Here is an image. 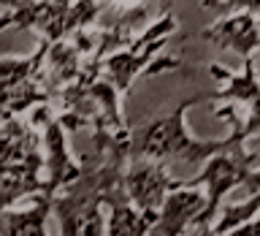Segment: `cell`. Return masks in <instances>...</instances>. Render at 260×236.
Masks as SVG:
<instances>
[{"mask_svg": "<svg viewBox=\"0 0 260 236\" xmlns=\"http://www.w3.org/2000/svg\"><path fill=\"white\" fill-rule=\"evenodd\" d=\"M206 98H217V93H195L190 98H184L182 103H176L162 117L130 128V160L133 158H146V160H157V163L179 160V163H190V166H201V163H206L217 152L244 146L247 138L241 133V114L233 103L222 106V109H214L217 117H222L233 125L228 138H222V141H201V138L190 136L184 114L187 109L198 106Z\"/></svg>", "mask_w": 260, "mask_h": 236, "instance_id": "1", "label": "cell"}, {"mask_svg": "<svg viewBox=\"0 0 260 236\" xmlns=\"http://www.w3.org/2000/svg\"><path fill=\"white\" fill-rule=\"evenodd\" d=\"M176 33V19L174 14L162 11L152 24L138 33L136 41H127L125 46H119L117 52L106 54L101 60V73L114 84L119 95H127L133 81L141 73L149 71V65L160 57L162 46L168 44V38Z\"/></svg>", "mask_w": 260, "mask_h": 236, "instance_id": "2", "label": "cell"}, {"mask_svg": "<svg viewBox=\"0 0 260 236\" xmlns=\"http://www.w3.org/2000/svg\"><path fill=\"white\" fill-rule=\"evenodd\" d=\"M182 185V179H174L168 168L157 160L133 158L125 168V193L130 203L141 212H157L171 190Z\"/></svg>", "mask_w": 260, "mask_h": 236, "instance_id": "3", "label": "cell"}, {"mask_svg": "<svg viewBox=\"0 0 260 236\" xmlns=\"http://www.w3.org/2000/svg\"><path fill=\"white\" fill-rule=\"evenodd\" d=\"M41 152H44V190L57 195L81 171L79 160L71 158L68 130L60 125L57 114L41 128Z\"/></svg>", "mask_w": 260, "mask_h": 236, "instance_id": "4", "label": "cell"}, {"mask_svg": "<svg viewBox=\"0 0 260 236\" xmlns=\"http://www.w3.org/2000/svg\"><path fill=\"white\" fill-rule=\"evenodd\" d=\"M206 195L195 187L179 185L176 190H171L157 209V217L149 228L146 236H187L195 223V217L203 212Z\"/></svg>", "mask_w": 260, "mask_h": 236, "instance_id": "5", "label": "cell"}, {"mask_svg": "<svg viewBox=\"0 0 260 236\" xmlns=\"http://www.w3.org/2000/svg\"><path fill=\"white\" fill-rule=\"evenodd\" d=\"M201 36L222 49H233L247 60V57H255L260 49V16L249 11H233L231 16L206 27Z\"/></svg>", "mask_w": 260, "mask_h": 236, "instance_id": "6", "label": "cell"}, {"mask_svg": "<svg viewBox=\"0 0 260 236\" xmlns=\"http://www.w3.org/2000/svg\"><path fill=\"white\" fill-rule=\"evenodd\" d=\"M52 193L41 190L27 209H6L0 215V236H49L46 220L52 217Z\"/></svg>", "mask_w": 260, "mask_h": 236, "instance_id": "7", "label": "cell"}, {"mask_svg": "<svg viewBox=\"0 0 260 236\" xmlns=\"http://www.w3.org/2000/svg\"><path fill=\"white\" fill-rule=\"evenodd\" d=\"M81 65H84V57H81V52L71 44L68 38H65V41H54V44L46 46L44 84H46L49 93H52V98L79 76Z\"/></svg>", "mask_w": 260, "mask_h": 236, "instance_id": "8", "label": "cell"}, {"mask_svg": "<svg viewBox=\"0 0 260 236\" xmlns=\"http://www.w3.org/2000/svg\"><path fill=\"white\" fill-rule=\"evenodd\" d=\"M157 212H141L122 190L106 201V236H146Z\"/></svg>", "mask_w": 260, "mask_h": 236, "instance_id": "9", "label": "cell"}, {"mask_svg": "<svg viewBox=\"0 0 260 236\" xmlns=\"http://www.w3.org/2000/svg\"><path fill=\"white\" fill-rule=\"evenodd\" d=\"M219 212H222V217L214 220V225H211V236H222L228 231H233V228L249 223V220L260 212V193L249 195V198L241 201V203H228V206H222Z\"/></svg>", "mask_w": 260, "mask_h": 236, "instance_id": "10", "label": "cell"}, {"mask_svg": "<svg viewBox=\"0 0 260 236\" xmlns=\"http://www.w3.org/2000/svg\"><path fill=\"white\" fill-rule=\"evenodd\" d=\"M19 3H22V0H0V14H3V11H11V8H16Z\"/></svg>", "mask_w": 260, "mask_h": 236, "instance_id": "11", "label": "cell"}, {"mask_svg": "<svg viewBox=\"0 0 260 236\" xmlns=\"http://www.w3.org/2000/svg\"><path fill=\"white\" fill-rule=\"evenodd\" d=\"M206 236H211V233H206Z\"/></svg>", "mask_w": 260, "mask_h": 236, "instance_id": "12", "label": "cell"}]
</instances>
